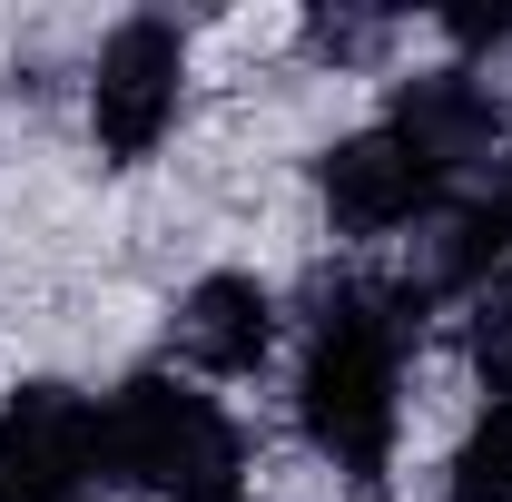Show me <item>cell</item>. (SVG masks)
<instances>
[{"label":"cell","mask_w":512,"mask_h":502,"mask_svg":"<svg viewBox=\"0 0 512 502\" xmlns=\"http://www.w3.org/2000/svg\"><path fill=\"white\" fill-rule=\"evenodd\" d=\"M414 306H424V286H335L306 335L296 414H306V443L345 483H375L394 463V365H404Z\"/></svg>","instance_id":"1"},{"label":"cell","mask_w":512,"mask_h":502,"mask_svg":"<svg viewBox=\"0 0 512 502\" xmlns=\"http://www.w3.org/2000/svg\"><path fill=\"white\" fill-rule=\"evenodd\" d=\"M99 473L158 502H237V424L188 375H128L99 404Z\"/></svg>","instance_id":"2"},{"label":"cell","mask_w":512,"mask_h":502,"mask_svg":"<svg viewBox=\"0 0 512 502\" xmlns=\"http://www.w3.org/2000/svg\"><path fill=\"white\" fill-rule=\"evenodd\" d=\"M99 483V404L69 384H20L0 404V502H89Z\"/></svg>","instance_id":"3"},{"label":"cell","mask_w":512,"mask_h":502,"mask_svg":"<svg viewBox=\"0 0 512 502\" xmlns=\"http://www.w3.org/2000/svg\"><path fill=\"white\" fill-rule=\"evenodd\" d=\"M178 99H188V50H178V30L168 20H128L109 30V50L89 69V128H99V148L138 168L168 128H178Z\"/></svg>","instance_id":"4"},{"label":"cell","mask_w":512,"mask_h":502,"mask_svg":"<svg viewBox=\"0 0 512 502\" xmlns=\"http://www.w3.org/2000/svg\"><path fill=\"white\" fill-rule=\"evenodd\" d=\"M444 188L453 178L414 148V138H394V128H355L345 148H325V207H335L345 237H394V227L434 217Z\"/></svg>","instance_id":"5"},{"label":"cell","mask_w":512,"mask_h":502,"mask_svg":"<svg viewBox=\"0 0 512 502\" xmlns=\"http://www.w3.org/2000/svg\"><path fill=\"white\" fill-rule=\"evenodd\" d=\"M384 128H394V138H414L444 178H463V168H483V158H493V138H503V99H493V79H473V69H424V79H404V89H394Z\"/></svg>","instance_id":"6"},{"label":"cell","mask_w":512,"mask_h":502,"mask_svg":"<svg viewBox=\"0 0 512 502\" xmlns=\"http://www.w3.org/2000/svg\"><path fill=\"white\" fill-rule=\"evenodd\" d=\"M178 355L197 375H256L276 355V296L256 276H197L178 306Z\"/></svg>","instance_id":"7"},{"label":"cell","mask_w":512,"mask_h":502,"mask_svg":"<svg viewBox=\"0 0 512 502\" xmlns=\"http://www.w3.org/2000/svg\"><path fill=\"white\" fill-rule=\"evenodd\" d=\"M444 286H493L512 276V158H493V178L473 207H453V237H444Z\"/></svg>","instance_id":"8"},{"label":"cell","mask_w":512,"mask_h":502,"mask_svg":"<svg viewBox=\"0 0 512 502\" xmlns=\"http://www.w3.org/2000/svg\"><path fill=\"white\" fill-rule=\"evenodd\" d=\"M453 502H512V404H493L453 453Z\"/></svg>","instance_id":"9"},{"label":"cell","mask_w":512,"mask_h":502,"mask_svg":"<svg viewBox=\"0 0 512 502\" xmlns=\"http://www.w3.org/2000/svg\"><path fill=\"white\" fill-rule=\"evenodd\" d=\"M473 365L493 384V404H512V276L473 286Z\"/></svg>","instance_id":"10"},{"label":"cell","mask_w":512,"mask_h":502,"mask_svg":"<svg viewBox=\"0 0 512 502\" xmlns=\"http://www.w3.org/2000/svg\"><path fill=\"white\" fill-rule=\"evenodd\" d=\"M384 40V20H355V10H316V50L325 60H365Z\"/></svg>","instance_id":"11"},{"label":"cell","mask_w":512,"mask_h":502,"mask_svg":"<svg viewBox=\"0 0 512 502\" xmlns=\"http://www.w3.org/2000/svg\"><path fill=\"white\" fill-rule=\"evenodd\" d=\"M453 40H512V10H453Z\"/></svg>","instance_id":"12"},{"label":"cell","mask_w":512,"mask_h":502,"mask_svg":"<svg viewBox=\"0 0 512 502\" xmlns=\"http://www.w3.org/2000/svg\"><path fill=\"white\" fill-rule=\"evenodd\" d=\"M237 502H247V493H237Z\"/></svg>","instance_id":"13"}]
</instances>
